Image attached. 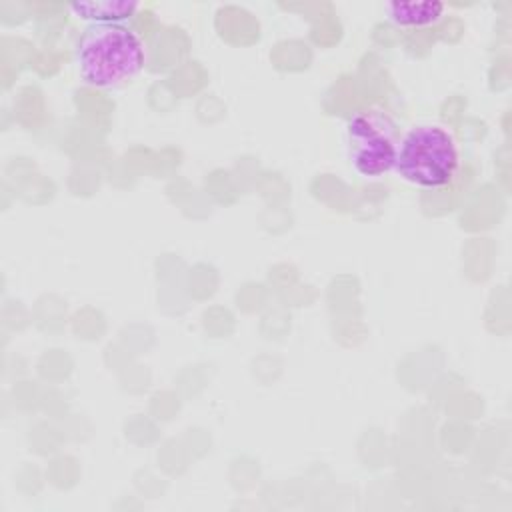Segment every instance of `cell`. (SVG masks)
<instances>
[{"instance_id":"1","label":"cell","mask_w":512,"mask_h":512,"mask_svg":"<svg viewBox=\"0 0 512 512\" xmlns=\"http://www.w3.org/2000/svg\"><path fill=\"white\" fill-rule=\"evenodd\" d=\"M78 68L90 86L112 88L144 66L140 36L124 24H90L78 42Z\"/></svg>"},{"instance_id":"2","label":"cell","mask_w":512,"mask_h":512,"mask_svg":"<svg viewBox=\"0 0 512 512\" xmlns=\"http://www.w3.org/2000/svg\"><path fill=\"white\" fill-rule=\"evenodd\" d=\"M396 172L422 188L446 186L458 168L454 138L440 126H418L404 134L396 150Z\"/></svg>"},{"instance_id":"3","label":"cell","mask_w":512,"mask_h":512,"mask_svg":"<svg viewBox=\"0 0 512 512\" xmlns=\"http://www.w3.org/2000/svg\"><path fill=\"white\" fill-rule=\"evenodd\" d=\"M350 160L362 176H380L394 168V124L388 116L370 112L356 114L348 122Z\"/></svg>"},{"instance_id":"4","label":"cell","mask_w":512,"mask_h":512,"mask_svg":"<svg viewBox=\"0 0 512 512\" xmlns=\"http://www.w3.org/2000/svg\"><path fill=\"white\" fill-rule=\"evenodd\" d=\"M386 16L390 22L398 24V26H428L440 20L442 12H444V4L442 2H386L384 4Z\"/></svg>"},{"instance_id":"5","label":"cell","mask_w":512,"mask_h":512,"mask_svg":"<svg viewBox=\"0 0 512 512\" xmlns=\"http://www.w3.org/2000/svg\"><path fill=\"white\" fill-rule=\"evenodd\" d=\"M68 8L74 16L82 20H92V24H120L138 10V4L124 0H96L74 2Z\"/></svg>"}]
</instances>
